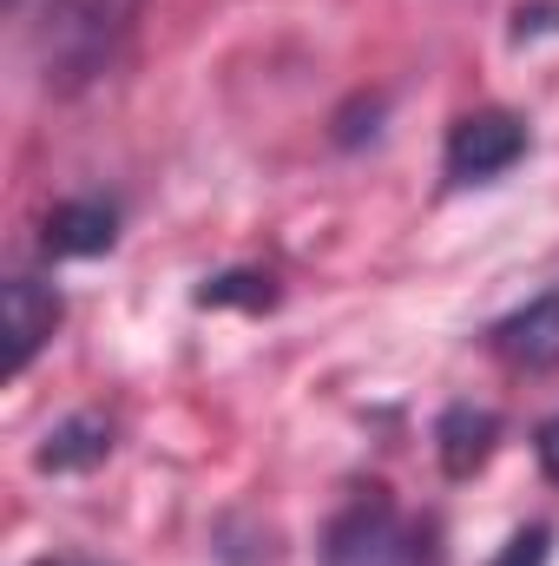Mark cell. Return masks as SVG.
<instances>
[{
	"label": "cell",
	"instance_id": "obj_1",
	"mask_svg": "<svg viewBox=\"0 0 559 566\" xmlns=\"http://www.w3.org/2000/svg\"><path fill=\"white\" fill-rule=\"evenodd\" d=\"M145 0H46L40 13V66L53 93H80L86 80H99L119 46L133 40Z\"/></svg>",
	"mask_w": 559,
	"mask_h": 566
},
{
	"label": "cell",
	"instance_id": "obj_2",
	"mask_svg": "<svg viewBox=\"0 0 559 566\" xmlns=\"http://www.w3.org/2000/svg\"><path fill=\"white\" fill-rule=\"evenodd\" d=\"M323 566H441V534L369 488L323 527Z\"/></svg>",
	"mask_w": 559,
	"mask_h": 566
},
{
	"label": "cell",
	"instance_id": "obj_3",
	"mask_svg": "<svg viewBox=\"0 0 559 566\" xmlns=\"http://www.w3.org/2000/svg\"><path fill=\"white\" fill-rule=\"evenodd\" d=\"M520 158H527V126L514 113L487 106V113L454 119L447 151H441V171H447V185H487V178L514 171Z\"/></svg>",
	"mask_w": 559,
	"mask_h": 566
},
{
	"label": "cell",
	"instance_id": "obj_4",
	"mask_svg": "<svg viewBox=\"0 0 559 566\" xmlns=\"http://www.w3.org/2000/svg\"><path fill=\"white\" fill-rule=\"evenodd\" d=\"M487 343H494V356H500L507 369H527V376L559 369V290H540L534 303L507 310V316L487 329Z\"/></svg>",
	"mask_w": 559,
	"mask_h": 566
},
{
	"label": "cell",
	"instance_id": "obj_5",
	"mask_svg": "<svg viewBox=\"0 0 559 566\" xmlns=\"http://www.w3.org/2000/svg\"><path fill=\"white\" fill-rule=\"evenodd\" d=\"M0 310H7V369L20 376L46 343H53V329H60V316H66V303H60V290L40 277H7L0 290Z\"/></svg>",
	"mask_w": 559,
	"mask_h": 566
},
{
	"label": "cell",
	"instance_id": "obj_6",
	"mask_svg": "<svg viewBox=\"0 0 559 566\" xmlns=\"http://www.w3.org/2000/svg\"><path fill=\"white\" fill-rule=\"evenodd\" d=\"M113 238H119V211L106 198H66L40 224L46 258H99V251H113Z\"/></svg>",
	"mask_w": 559,
	"mask_h": 566
},
{
	"label": "cell",
	"instance_id": "obj_7",
	"mask_svg": "<svg viewBox=\"0 0 559 566\" xmlns=\"http://www.w3.org/2000/svg\"><path fill=\"white\" fill-rule=\"evenodd\" d=\"M113 454V422L99 416V409H80V416H66V422L46 428V441L33 448V468L40 474H86V468H99Z\"/></svg>",
	"mask_w": 559,
	"mask_h": 566
},
{
	"label": "cell",
	"instance_id": "obj_8",
	"mask_svg": "<svg viewBox=\"0 0 559 566\" xmlns=\"http://www.w3.org/2000/svg\"><path fill=\"white\" fill-rule=\"evenodd\" d=\"M500 448V416L494 409H474V402H454L441 422H434V454H441V474L467 481L474 468H487V454Z\"/></svg>",
	"mask_w": 559,
	"mask_h": 566
},
{
	"label": "cell",
	"instance_id": "obj_9",
	"mask_svg": "<svg viewBox=\"0 0 559 566\" xmlns=\"http://www.w3.org/2000/svg\"><path fill=\"white\" fill-rule=\"evenodd\" d=\"M271 310L277 303V277L271 271H224V277L198 283V310Z\"/></svg>",
	"mask_w": 559,
	"mask_h": 566
},
{
	"label": "cell",
	"instance_id": "obj_10",
	"mask_svg": "<svg viewBox=\"0 0 559 566\" xmlns=\"http://www.w3.org/2000/svg\"><path fill=\"white\" fill-rule=\"evenodd\" d=\"M547 554H553V527H540V521H534V527H520V534H514V541H507L487 566H547Z\"/></svg>",
	"mask_w": 559,
	"mask_h": 566
},
{
	"label": "cell",
	"instance_id": "obj_11",
	"mask_svg": "<svg viewBox=\"0 0 559 566\" xmlns=\"http://www.w3.org/2000/svg\"><path fill=\"white\" fill-rule=\"evenodd\" d=\"M534 454H540V474L559 488V416H553V422H540V434H534Z\"/></svg>",
	"mask_w": 559,
	"mask_h": 566
},
{
	"label": "cell",
	"instance_id": "obj_12",
	"mask_svg": "<svg viewBox=\"0 0 559 566\" xmlns=\"http://www.w3.org/2000/svg\"><path fill=\"white\" fill-rule=\"evenodd\" d=\"M514 20H520V27H514V33H520V40H527V33H547V27H559V7H520V13H514Z\"/></svg>",
	"mask_w": 559,
	"mask_h": 566
},
{
	"label": "cell",
	"instance_id": "obj_13",
	"mask_svg": "<svg viewBox=\"0 0 559 566\" xmlns=\"http://www.w3.org/2000/svg\"><path fill=\"white\" fill-rule=\"evenodd\" d=\"M33 566H73V560H33Z\"/></svg>",
	"mask_w": 559,
	"mask_h": 566
}]
</instances>
